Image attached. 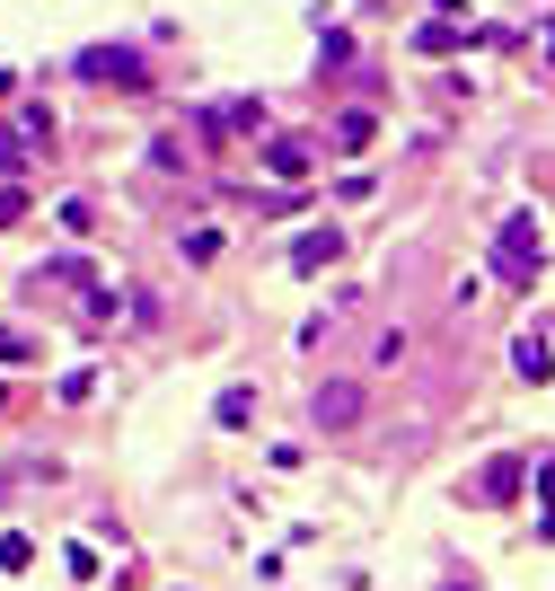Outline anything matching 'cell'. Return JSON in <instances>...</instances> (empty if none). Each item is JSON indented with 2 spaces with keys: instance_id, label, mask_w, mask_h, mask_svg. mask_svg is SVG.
Instances as JSON below:
<instances>
[{
  "instance_id": "obj_1",
  "label": "cell",
  "mask_w": 555,
  "mask_h": 591,
  "mask_svg": "<svg viewBox=\"0 0 555 591\" xmlns=\"http://www.w3.org/2000/svg\"><path fill=\"white\" fill-rule=\"evenodd\" d=\"M494 265H503V283H538V265H547V238L529 213H503V230H494Z\"/></svg>"
},
{
  "instance_id": "obj_2",
  "label": "cell",
  "mask_w": 555,
  "mask_h": 591,
  "mask_svg": "<svg viewBox=\"0 0 555 591\" xmlns=\"http://www.w3.org/2000/svg\"><path fill=\"white\" fill-rule=\"evenodd\" d=\"M309 406H318V424H327V433L361 424V388H353V380H318V397H309Z\"/></svg>"
},
{
  "instance_id": "obj_3",
  "label": "cell",
  "mask_w": 555,
  "mask_h": 591,
  "mask_svg": "<svg viewBox=\"0 0 555 591\" xmlns=\"http://www.w3.org/2000/svg\"><path fill=\"white\" fill-rule=\"evenodd\" d=\"M80 71H89V80H123V89H132V80H141V53H123V45H89V53H80Z\"/></svg>"
},
{
  "instance_id": "obj_4",
  "label": "cell",
  "mask_w": 555,
  "mask_h": 591,
  "mask_svg": "<svg viewBox=\"0 0 555 591\" xmlns=\"http://www.w3.org/2000/svg\"><path fill=\"white\" fill-rule=\"evenodd\" d=\"M521 494V460H485L476 469V503H512Z\"/></svg>"
},
{
  "instance_id": "obj_5",
  "label": "cell",
  "mask_w": 555,
  "mask_h": 591,
  "mask_svg": "<svg viewBox=\"0 0 555 591\" xmlns=\"http://www.w3.org/2000/svg\"><path fill=\"white\" fill-rule=\"evenodd\" d=\"M370 141H379V116H361V107L335 116V150H370Z\"/></svg>"
},
{
  "instance_id": "obj_6",
  "label": "cell",
  "mask_w": 555,
  "mask_h": 591,
  "mask_svg": "<svg viewBox=\"0 0 555 591\" xmlns=\"http://www.w3.org/2000/svg\"><path fill=\"white\" fill-rule=\"evenodd\" d=\"M265 159H274V177H300V168H309V141H291V132H274V141H265Z\"/></svg>"
},
{
  "instance_id": "obj_7",
  "label": "cell",
  "mask_w": 555,
  "mask_h": 591,
  "mask_svg": "<svg viewBox=\"0 0 555 591\" xmlns=\"http://www.w3.org/2000/svg\"><path fill=\"white\" fill-rule=\"evenodd\" d=\"M212 415H221V424H256V388H221Z\"/></svg>"
},
{
  "instance_id": "obj_8",
  "label": "cell",
  "mask_w": 555,
  "mask_h": 591,
  "mask_svg": "<svg viewBox=\"0 0 555 591\" xmlns=\"http://www.w3.org/2000/svg\"><path fill=\"white\" fill-rule=\"evenodd\" d=\"M327 256H335V230H309L300 247H291V265H300V274H309V265H327Z\"/></svg>"
},
{
  "instance_id": "obj_9",
  "label": "cell",
  "mask_w": 555,
  "mask_h": 591,
  "mask_svg": "<svg viewBox=\"0 0 555 591\" xmlns=\"http://www.w3.org/2000/svg\"><path fill=\"white\" fill-rule=\"evenodd\" d=\"M512 362H521L529 380H547V371H555V354H547V345H538V336H521V345H512Z\"/></svg>"
},
{
  "instance_id": "obj_10",
  "label": "cell",
  "mask_w": 555,
  "mask_h": 591,
  "mask_svg": "<svg viewBox=\"0 0 555 591\" xmlns=\"http://www.w3.org/2000/svg\"><path fill=\"white\" fill-rule=\"evenodd\" d=\"M18 213H27V195H18V186H0V221H18Z\"/></svg>"
}]
</instances>
